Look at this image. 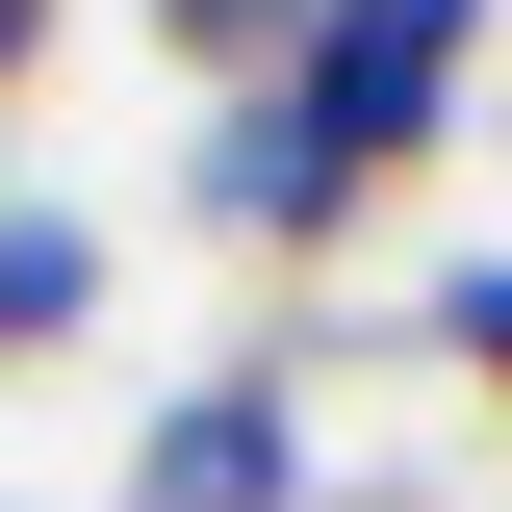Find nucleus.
<instances>
[{"mask_svg":"<svg viewBox=\"0 0 512 512\" xmlns=\"http://www.w3.org/2000/svg\"><path fill=\"white\" fill-rule=\"evenodd\" d=\"M461 77H487V0H308V77L205 103V231L333 256V231H359V205L461 128Z\"/></svg>","mask_w":512,"mask_h":512,"instance_id":"1","label":"nucleus"},{"mask_svg":"<svg viewBox=\"0 0 512 512\" xmlns=\"http://www.w3.org/2000/svg\"><path fill=\"white\" fill-rule=\"evenodd\" d=\"M103 512H308V359H205L154 436H128Z\"/></svg>","mask_w":512,"mask_h":512,"instance_id":"2","label":"nucleus"},{"mask_svg":"<svg viewBox=\"0 0 512 512\" xmlns=\"http://www.w3.org/2000/svg\"><path fill=\"white\" fill-rule=\"evenodd\" d=\"M52 333H103V231L77 205H0V359H52Z\"/></svg>","mask_w":512,"mask_h":512,"instance_id":"3","label":"nucleus"},{"mask_svg":"<svg viewBox=\"0 0 512 512\" xmlns=\"http://www.w3.org/2000/svg\"><path fill=\"white\" fill-rule=\"evenodd\" d=\"M154 52H180L205 103H256V77H308V0H154Z\"/></svg>","mask_w":512,"mask_h":512,"instance_id":"4","label":"nucleus"},{"mask_svg":"<svg viewBox=\"0 0 512 512\" xmlns=\"http://www.w3.org/2000/svg\"><path fill=\"white\" fill-rule=\"evenodd\" d=\"M26 77H52V0H0V103H26Z\"/></svg>","mask_w":512,"mask_h":512,"instance_id":"5","label":"nucleus"},{"mask_svg":"<svg viewBox=\"0 0 512 512\" xmlns=\"http://www.w3.org/2000/svg\"><path fill=\"white\" fill-rule=\"evenodd\" d=\"M0 512H26V487H0Z\"/></svg>","mask_w":512,"mask_h":512,"instance_id":"6","label":"nucleus"},{"mask_svg":"<svg viewBox=\"0 0 512 512\" xmlns=\"http://www.w3.org/2000/svg\"><path fill=\"white\" fill-rule=\"evenodd\" d=\"M0 205H26V180H0Z\"/></svg>","mask_w":512,"mask_h":512,"instance_id":"7","label":"nucleus"}]
</instances>
